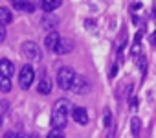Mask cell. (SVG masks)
<instances>
[{"mask_svg": "<svg viewBox=\"0 0 156 138\" xmlns=\"http://www.w3.org/2000/svg\"><path fill=\"white\" fill-rule=\"evenodd\" d=\"M70 112H72V103H70L66 98L57 100L55 105H53V112H51V127H61V129H64Z\"/></svg>", "mask_w": 156, "mask_h": 138, "instance_id": "obj_1", "label": "cell"}, {"mask_svg": "<svg viewBox=\"0 0 156 138\" xmlns=\"http://www.w3.org/2000/svg\"><path fill=\"white\" fill-rule=\"evenodd\" d=\"M75 78H77V74L72 70V68L62 66L61 70H59V74H57V83H59V87H61L62 90H72Z\"/></svg>", "mask_w": 156, "mask_h": 138, "instance_id": "obj_2", "label": "cell"}, {"mask_svg": "<svg viewBox=\"0 0 156 138\" xmlns=\"http://www.w3.org/2000/svg\"><path fill=\"white\" fill-rule=\"evenodd\" d=\"M33 79H35V70L31 64H24L20 68V74H19V85L22 90H30V87L33 85Z\"/></svg>", "mask_w": 156, "mask_h": 138, "instance_id": "obj_3", "label": "cell"}, {"mask_svg": "<svg viewBox=\"0 0 156 138\" xmlns=\"http://www.w3.org/2000/svg\"><path fill=\"white\" fill-rule=\"evenodd\" d=\"M22 55H24L30 63H39L41 57H42V52H41V48H39L35 42L26 41V42L22 44Z\"/></svg>", "mask_w": 156, "mask_h": 138, "instance_id": "obj_4", "label": "cell"}, {"mask_svg": "<svg viewBox=\"0 0 156 138\" xmlns=\"http://www.w3.org/2000/svg\"><path fill=\"white\" fill-rule=\"evenodd\" d=\"M70 116L73 118V122H77L79 125H88V112H87L85 107H77V105H73Z\"/></svg>", "mask_w": 156, "mask_h": 138, "instance_id": "obj_5", "label": "cell"}, {"mask_svg": "<svg viewBox=\"0 0 156 138\" xmlns=\"http://www.w3.org/2000/svg\"><path fill=\"white\" fill-rule=\"evenodd\" d=\"M72 90H73L75 94H79V96L87 94V92L90 90V83H88V79H87L85 76H77V78H75V81H73Z\"/></svg>", "mask_w": 156, "mask_h": 138, "instance_id": "obj_6", "label": "cell"}, {"mask_svg": "<svg viewBox=\"0 0 156 138\" xmlns=\"http://www.w3.org/2000/svg\"><path fill=\"white\" fill-rule=\"evenodd\" d=\"M41 26L48 31H53L59 26V19L55 15H51V11H46V15H42V19H41Z\"/></svg>", "mask_w": 156, "mask_h": 138, "instance_id": "obj_7", "label": "cell"}, {"mask_svg": "<svg viewBox=\"0 0 156 138\" xmlns=\"http://www.w3.org/2000/svg\"><path fill=\"white\" fill-rule=\"evenodd\" d=\"M37 90H39V94H42V96H46V94H50V92H51V79H50V76H48L46 72H42V74H41Z\"/></svg>", "mask_w": 156, "mask_h": 138, "instance_id": "obj_8", "label": "cell"}, {"mask_svg": "<svg viewBox=\"0 0 156 138\" xmlns=\"http://www.w3.org/2000/svg\"><path fill=\"white\" fill-rule=\"evenodd\" d=\"M59 41H61V35L57 33V30H53V31H50V33L46 35V39H44V46H46L48 50L55 52V48H57Z\"/></svg>", "mask_w": 156, "mask_h": 138, "instance_id": "obj_9", "label": "cell"}, {"mask_svg": "<svg viewBox=\"0 0 156 138\" xmlns=\"http://www.w3.org/2000/svg\"><path fill=\"white\" fill-rule=\"evenodd\" d=\"M72 50H73V41H72V39H62V37H61V41H59V44H57V48H55V53L66 55V53H70Z\"/></svg>", "mask_w": 156, "mask_h": 138, "instance_id": "obj_10", "label": "cell"}, {"mask_svg": "<svg viewBox=\"0 0 156 138\" xmlns=\"http://www.w3.org/2000/svg\"><path fill=\"white\" fill-rule=\"evenodd\" d=\"M0 74L8 76V78H11L15 74V66H13V63L9 59H2V61H0Z\"/></svg>", "mask_w": 156, "mask_h": 138, "instance_id": "obj_11", "label": "cell"}, {"mask_svg": "<svg viewBox=\"0 0 156 138\" xmlns=\"http://www.w3.org/2000/svg\"><path fill=\"white\" fill-rule=\"evenodd\" d=\"M61 4H62V0H41L42 11H55Z\"/></svg>", "mask_w": 156, "mask_h": 138, "instance_id": "obj_12", "label": "cell"}, {"mask_svg": "<svg viewBox=\"0 0 156 138\" xmlns=\"http://www.w3.org/2000/svg\"><path fill=\"white\" fill-rule=\"evenodd\" d=\"M0 19H2V22L4 24H9L11 20H13V15H11V11L8 9V8H0Z\"/></svg>", "mask_w": 156, "mask_h": 138, "instance_id": "obj_13", "label": "cell"}, {"mask_svg": "<svg viewBox=\"0 0 156 138\" xmlns=\"http://www.w3.org/2000/svg\"><path fill=\"white\" fill-rule=\"evenodd\" d=\"M0 90H2L4 94L11 90V79H9L8 76H2V78H0Z\"/></svg>", "mask_w": 156, "mask_h": 138, "instance_id": "obj_14", "label": "cell"}, {"mask_svg": "<svg viewBox=\"0 0 156 138\" xmlns=\"http://www.w3.org/2000/svg\"><path fill=\"white\" fill-rule=\"evenodd\" d=\"M140 129H141V120L134 116V118L130 120V131H132V134L138 136V134H140Z\"/></svg>", "mask_w": 156, "mask_h": 138, "instance_id": "obj_15", "label": "cell"}, {"mask_svg": "<svg viewBox=\"0 0 156 138\" xmlns=\"http://www.w3.org/2000/svg\"><path fill=\"white\" fill-rule=\"evenodd\" d=\"M103 125H105V127H110V125H112V112H110L108 107H107L105 112H103Z\"/></svg>", "mask_w": 156, "mask_h": 138, "instance_id": "obj_16", "label": "cell"}, {"mask_svg": "<svg viewBox=\"0 0 156 138\" xmlns=\"http://www.w3.org/2000/svg\"><path fill=\"white\" fill-rule=\"evenodd\" d=\"M59 136H62V129H61V127H53V129L48 133V138H59Z\"/></svg>", "mask_w": 156, "mask_h": 138, "instance_id": "obj_17", "label": "cell"}, {"mask_svg": "<svg viewBox=\"0 0 156 138\" xmlns=\"http://www.w3.org/2000/svg\"><path fill=\"white\" fill-rule=\"evenodd\" d=\"M125 44H127V35L125 33H121V39H119V42H118V53H121L123 52V48H125Z\"/></svg>", "mask_w": 156, "mask_h": 138, "instance_id": "obj_18", "label": "cell"}, {"mask_svg": "<svg viewBox=\"0 0 156 138\" xmlns=\"http://www.w3.org/2000/svg\"><path fill=\"white\" fill-rule=\"evenodd\" d=\"M138 66H140L141 74L145 76V72H147V59H145V57H140V59H138Z\"/></svg>", "mask_w": 156, "mask_h": 138, "instance_id": "obj_19", "label": "cell"}, {"mask_svg": "<svg viewBox=\"0 0 156 138\" xmlns=\"http://www.w3.org/2000/svg\"><path fill=\"white\" fill-rule=\"evenodd\" d=\"M129 107H130V111H136L138 109V98L136 96H130L129 98Z\"/></svg>", "mask_w": 156, "mask_h": 138, "instance_id": "obj_20", "label": "cell"}, {"mask_svg": "<svg viewBox=\"0 0 156 138\" xmlns=\"http://www.w3.org/2000/svg\"><path fill=\"white\" fill-rule=\"evenodd\" d=\"M138 53H140V41H134V46L130 48V55H132V57H136Z\"/></svg>", "mask_w": 156, "mask_h": 138, "instance_id": "obj_21", "label": "cell"}, {"mask_svg": "<svg viewBox=\"0 0 156 138\" xmlns=\"http://www.w3.org/2000/svg\"><path fill=\"white\" fill-rule=\"evenodd\" d=\"M8 109H9V103H8V101H2V103H0V112H2V116L8 114Z\"/></svg>", "mask_w": 156, "mask_h": 138, "instance_id": "obj_22", "label": "cell"}, {"mask_svg": "<svg viewBox=\"0 0 156 138\" xmlns=\"http://www.w3.org/2000/svg\"><path fill=\"white\" fill-rule=\"evenodd\" d=\"M24 11H28V13H33L35 11V6L30 2V0H26V6H24Z\"/></svg>", "mask_w": 156, "mask_h": 138, "instance_id": "obj_23", "label": "cell"}, {"mask_svg": "<svg viewBox=\"0 0 156 138\" xmlns=\"http://www.w3.org/2000/svg\"><path fill=\"white\" fill-rule=\"evenodd\" d=\"M6 39V24L2 22V24H0V42H2Z\"/></svg>", "mask_w": 156, "mask_h": 138, "instance_id": "obj_24", "label": "cell"}, {"mask_svg": "<svg viewBox=\"0 0 156 138\" xmlns=\"http://www.w3.org/2000/svg\"><path fill=\"white\" fill-rule=\"evenodd\" d=\"M149 42H151L152 46H156V31H152V33H151V39H149Z\"/></svg>", "mask_w": 156, "mask_h": 138, "instance_id": "obj_25", "label": "cell"}, {"mask_svg": "<svg viewBox=\"0 0 156 138\" xmlns=\"http://www.w3.org/2000/svg\"><path fill=\"white\" fill-rule=\"evenodd\" d=\"M118 68H119V66H118V63H116V64L112 66V72H110V78H114V76L118 74Z\"/></svg>", "mask_w": 156, "mask_h": 138, "instance_id": "obj_26", "label": "cell"}, {"mask_svg": "<svg viewBox=\"0 0 156 138\" xmlns=\"http://www.w3.org/2000/svg\"><path fill=\"white\" fill-rule=\"evenodd\" d=\"M85 26H87V28H90V30H94V31H96V26H94V22H92V20H87V22H85Z\"/></svg>", "mask_w": 156, "mask_h": 138, "instance_id": "obj_27", "label": "cell"}, {"mask_svg": "<svg viewBox=\"0 0 156 138\" xmlns=\"http://www.w3.org/2000/svg\"><path fill=\"white\" fill-rule=\"evenodd\" d=\"M141 8V4L140 2H136V4H132V9H140Z\"/></svg>", "mask_w": 156, "mask_h": 138, "instance_id": "obj_28", "label": "cell"}, {"mask_svg": "<svg viewBox=\"0 0 156 138\" xmlns=\"http://www.w3.org/2000/svg\"><path fill=\"white\" fill-rule=\"evenodd\" d=\"M152 15H154V17H156V6H154V11H152Z\"/></svg>", "mask_w": 156, "mask_h": 138, "instance_id": "obj_29", "label": "cell"}]
</instances>
